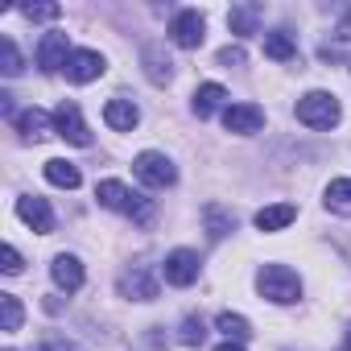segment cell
<instances>
[{"instance_id":"4dcf8cb0","label":"cell","mask_w":351,"mask_h":351,"mask_svg":"<svg viewBox=\"0 0 351 351\" xmlns=\"http://www.w3.org/2000/svg\"><path fill=\"white\" fill-rule=\"evenodd\" d=\"M219 66H244V50L240 46H223L219 50Z\"/></svg>"},{"instance_id":"cb8c5ba5","label":"cell","mask_w":351,"mask_h":351,"mask_svg":"<svg viewBox=\"0 0 351 351\" xmlns=\"http://www.w3.org/2000/svg\"><path fill=\"white\" fill-rule=\"evenodd\" d=\"M215 330H223L232 343H244L248 335H252V326H248V318L244 314H232V310H223L219 318H215Z\"/></svg>"},{"instance_id":"603a6c76","label":"cell","mask_w":351,"mask_h":351,"mask_svg":"<svg viewBox=\"0 0 351 351\" xmlns=\"http://www.w3.org/2000/svg\"><path fill=\"white\" fill-rule=\"evenodd\" d=\"M326 211H335V215H351V178H335L330 186H326Z\"/></svg>"},{"instance_id":"9a60e30c","label":"cell","mask_w":351,"mask_h":351,"mask_svg":"<svg viewBox=\"0 0 351 351\" xmlns=\"http://www.w3.org/2000/svg\"><path fill=\"white\" fill-rule=\"evenodd\" d=\"M104 120H108V128H116V132H132V128H136V120H141V112H136V104H132V99H108Z\"/></svg>"},{"instance_id":"1f68e13d","label":"cell","mask_w":351,"mask_h":351,"mask_svg":"<svg viewBox=\"0 0 351 351\" xmlns=\"http://www.w3.org/2000/svg\"><path fill=\"white\" fill-rule=\"evenodd\" d=\"M335 38H339V42H351V9H347V13H343V21L335 25Z\"/></svg>"},{"instance_id":"7402d4cb","label":"cell","mask_w":351,"mask_h":351,"mask_svg":"<svg viewBox=\"0 0 351 351\" xmlns=\"http://www.w3.org/2000/svg\"><path fill=\"white\" fill-rule=\"evenodd\" d=\"M265 54H269L273 62H289V58H298V42H293L285 29H277V34H265Z\"/></svg>"},{"instance_id":"7c38bea8","label":"cell","mask_w":351,"mask_h":351,"mask_svg":"<svg viewBox=\"0 0 351 351\" xmlns=\"http://www.w3.org/2000/svg\"><path fill=\"white\" fill-rule=\"evenodd\" d=\"M17 215H21L38 236H50V232H54V211H50V203H46V199H38V195L17 199Z\"/></svg>"},{"instance_id":"d6a6232c","label":"cell","mask_w":351,"mask_h":351,"mask_svg":"<svg viewBox=\"0 0 351 351\" xmlns=\"http://www.w3.org/2000/svg\"><path fill=\"white\" fill-rule=\"evenodd\" d=\"M215 351H244V343H232V339H228V343H219Z\"/></svg>"},{"instance_id":"9c48e42d","label":"cell","mask_w":351,"mask_h":351,"mask_svg":"<svg viewBox=\"0 0 351 351\" xmlns=\"http://www.w3.org/2000/svg\"><path fill=\"white\" fill-rule=\"evenodd\" d=\"M75 50L66 46V34L62 29H54V34H46L42 38V46H38V66L46 71V75H54V71H66V58H71Z\"/></svg>"},{"instance_id":"ac0fdd59","label":"cell","mask_w":351,"mask_h":351,"mask_svg":"<svg viewBox=\"0 0 351 351\" xmlns=\"http://www.w3.org/2000/svg\"><path fill=\"white\" fill-rule=\"evenodd\" d=\"M50 128H54V120H50L42 108H25V112L17 116V132H21L25 141H42V136H50Z\"/></svg>"},{"instance_id":"4fadbf2b","label":"cell","mask_w":351,"mask_h":351,"mask_svg":"<svg viewBox=\"0 0 351 351\" xmlns=\"http://www.w3.org/2000/svg\"><path fill=\"white\" fill-rule=\"evenodd\" d=\"M141 62H145V75H149V83L165 87V83L173 79V62H169V54H165V46H161V42H149V46L141 50Z\"/></svg>"},{"instance_id":"f546056e","label":"cell","mask_w":351,"mask_h":351,"mask_svg":"<svg viewBox=\"0 0 351 351\" xmlns=\"http://www.w3.org/2000/svg\"><path fill=\"white\" fill-rule=\"evenodd\" d=\"M42 351H79V347L62 335H42Z\"/></svg>"},{"instance_id":"4316f807","label":"cell","mask_w":351,"mask_h":351,"mask_svg":"<svg viewBox=\"0 0 351 351\" xmlns=\"http://www.w3.org/2000/svg\"><path fill=\"white\" fill-rule=\"evenodd\" d=\"M203 339H207L203 318H199V314H186V318H182V330H178V343H182V347H203Z\"/></svg>"},{"instance_id":"277c9868","label":"cell","mask_w":351,"mask_h":351,"mask_svg":"<svg viewBox=\"0 0 351 351\" xmlns=\"http://www.w3.org/2000/svg\"><path fill=\"white\" fill-rule=\"evenodd\" d=\"M132 173L145 182V186H153V191H165V186H173L178 182V169H173V161L165 157V153H136V161H132Z\"/></svg>"},{"instance_id":"6da1fadb","label":"cell","mask_w":351,"mask_h":351,"mask_svg":"<svg viewBox=\"0 0 351 351\" xmlns=\"http://www.w3.org/2000/svg\"><path fill=\"white\" fill-rule=\"evenodd\" d=\"M95 199H99V207H108V211H124L136 228H153V219H157L153 199H145V195L128 191V186H124V182H116V178H104V182L95 186Z\"/></svg>"},{"instance_id":"484cf974","label":"cell","mask_w":351,"mask_h":351,"mask_svg":"<svg viewBox=\"0 0 351 351\" xmlns=\"http://www.w3.org/2000/svg\"><path fill=\"white\" fill-rule=\"evenodd\" d=\"M21 66H25V62H21L17 42H13V38H0V71H5L9 79H17V75H21Z\"/></svg>"},{"instance_id":"ba28073f","label":"cell","mask_w":351,"mask_h":351,"mask_svg":"<svg viewBox=\"0 0 351 351\" xmlns=\"http://www.w3.org/2000/svg\"><path fill=\"white\" fill-rule=\"evenodd\" d=\"M120 298L128 302H153L157 298V277L149 265H132L124 277H120Z\"/></svg>"},{"instance_id":"5b68a950","label":"cell","mask_w":351,"mask_h":351,"mask_svg":"<svg viewBox=\"0 0 351 351\" xmlns=\"http://www.w3.org/2000/svg\"><path fill=\"white\" fill-rule=\"evenodd\" d=\"M207 38V17L199 9H182V13H173L169 21V42L173 46H182V50H199Z\"/></svg>"},{"instance_id":"d4e9b609","label":"cell","mask_w":351,"mask_h":351,"mask_svg":"<svg viewBox=\"0 0 351 351\" xmlns=\"http://www.w3.org/2000/svg\"><path fill=\"white\" fill-rule=\"evenodd\" d=\"M21 318H25V310H21V302H17L13 293H0V330H5V335H13V330H21Z\"/></svg>"},{"instance_id":"d6986e66","label":"cell","mask_w":351,"mask_h":351,"mask_svg":"<svg viewBox=\"0 0 351 351\" xmlns=\"http://www.w3.org/2000/svg\"><path fill=\"white\" fill-rule=\"evenodd\" d=\"M223 99H228V91H223L219 83H203V87L195 91V116H199V120L215 116V112L223 108Z\"/></svg>"},{"instance_id":"f1b7e54d","label":"cell","mask_w":351,"mask_h":351,"mask_svg":"<svg viewBox=\"0 0 351 351\" xmlns=\"http://www.w3.org/2000/svg\"><path fill=\"white\" fill-rule=\"evenodd\" d=\"M0 256H5V265H0V269H5L9 277H17V273L25 269V265H21V252H17L13 244H5V252H0Z\"/></svg>"},{"instance_id":"836d02e7","label":"cell","mask_w":351,"mask_h":351,"mask_svg":"<svg viewBox=\"0 0 351 351\" xmlns=\"http://www.w3.org/2000/svg\"><path fill=\"white\" fill-rule=\"evenodd\" d=\"M347 351H351V330H347Z\"/></svg>"},{"instance_id":"8fae6325","label":"cell","mask_w":351,"mask_h":351,"mask_svg":"<svg viewBox=\"0 0 351 351\" xmlns=\"http://www.w3.org/2000/svg\"><path fill=\"white\" fill-rule=\"evenodd\" d=\"M261 124H265V108H256V104H228V108H223V128H228V132L248 136V132H256Z\"/></svg>"},{"instance_id":"52a82bcc","label":"cell","mask_w":351,"mask_h":351,"mask_svg":"<svg viewBox=\"0 0 351 351\" xmlns=\"http://www.w3.org/2000/svg\"><path fill=\"white\" fill-rule=\"evenodd\" d=\"M199 252H191V248H173L169 256H165V265H161V273H165V281L169 285H178V289H186V285H195L199 281Z\"/></svg>"},{"instance_id":"e575fe53","label":"cell","mask_w":351,"mask_h":351,"mask_svg":"<svg viewBox=\"0 0 351 351\" xmlns=\"http://www.w3.org/2000/svg\"><path fill=\"white\" fill-rule=\"evenodd\" d=\"M9 351H13V347H9Z\"/></svg>"},{"instance_id":"44dd1931","label":"cell","mask_w":351,"mask_h":351,"mask_svg":"<svg viewBox=\"0 0 351 351\" xmlns=\"http://www.w3.org/2000/svg\"><path fill=\"white\" fill-rule=\"evenodd\" d=\"M203 223H207V236L211 240H223L228 232H236V215H228L219 203H207L203 207Z\"/></svg>"},{"instance_id":"30bf717a","label":"cell","mask_w":351,"mask_h":351,"mask_svg":"<svg viewBox=\"0 0 351 351\" xmlns=\"http://www.w3.org/2000/svg\"><path fill=\"white\" fill-rule=\"evenodd\" d=\"M104 71H108V62H104L99 50H75V54L66 58V79H71V83H95Z\"/></svg>"},{"instance_id":"3957f363","label":"cell","mask_w":351,"mask_h":351,"mask_svg":"<svg viewBox=\"0 0 351 351\" xmlns=\"http://www.w3.org/2000/svg\"><path fill=\"white\" fill-rule=\"evenodd\" d=\"M339 116H343V108H339V99L330 91H306L298 99V120L306 128H335Z\"/></svg>"},{"instance_id":"7a4b0ae2","label":"cell","mask_w":351,"mask_h":351,"mask_svg":"<svg viewBox=\"0 0 351 351\" xmlns=\"http://www.w3.org/2000/svg\"><path fill=\"white\" fill-rule=\"evenodd\" d=\"M256 289H261V298H269L277 306H289V302L302 298V281L289 265H265L256 273Z\"/></svg>"},{"instance_id":"2e32d148","label":"cell","mask_w":351,"mask_h":351,"mask_svg":"<svg viewBox=\"0 0 351 351\" xmlns=\"http://www.w3.org/2000/svg\"><path fill=\"white\" fill-rule=\"evenodd\" d=\"M261 5H232V13H228V29L236 34V38H252L256 34V25H261Z\"/></svg>"},{"instance_id":"83f0119b","label":"cell","mask_w":351,"mask_h":351,"mask_svg":"<svg viewBox=\"0 0 351 351\" xmlns=\"http://www.w3.org/2000/svg\"><path fill=\"white\" fill-rule=\"evenodd\" d=\"M21 13H25L29 21H54V17H58L62 9H58V5H25Z\"/></svg>"},{"instance_id":"ffe728a7","label":"cell","mask_w":351,"mask_h":351,"mask_svg":"<svg viewBox=\"0 0 351 351\" xmlns=\"http://www.w3.org/2000/svg\"><path fill=\"white\" fill-rule=\"evenodd\" d=\"M46 182H54V186H62V191H75V186L83 182V173H79V165L54 157V161H46Z\"/></svg>"},{"instance_id":"e0dca14e","label":"cell","mask_w":351,"mask_h":351,"mask_svg":"<svg viewBox=\"0 0 351 351\" xmlns=\"http://www.w3.org/2000/svg\"><path fill=\"white\" fill-rule=\"evenodd\" d=\"M298 219V207L293 203H273V207H261L256 211V228L261 232H281V228H289Z\"/></svg>"},{"instance_id":"5bb4252c","label":"cell","mask_w":351,"mask_h":351,"mask_svg":"<svg viewBox=\"0 0 351 351\" xmlns=\"http://www.w3.org/2000/svg\"><path fill=\"white\" fill-rule=\"evenodd\" d=\"M50 277H54V285H58V289H66V293L83 289V265H79V256L58 252V256H54V265H50Z\"/></svg>"},{"instance_id":"8992f818","label":"cell","mask_w":351,"mask_h":351,"mask_svg":"<svg viewBox=\"0 0 351 351\" xmlns=\"http://www.w3.org/2000/svg\"><path fill=\"white\" fill-rule=\"evenodd\" d=\"M54 132H58L62 141H71V145H91V128H87L79 104H71V99H62V104L54 108Z\"/></svg>"}]
</instances>
